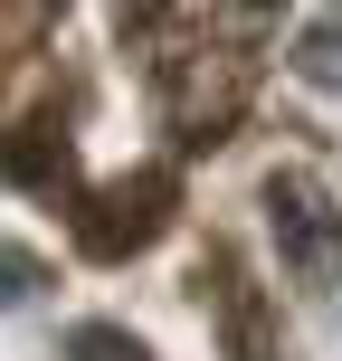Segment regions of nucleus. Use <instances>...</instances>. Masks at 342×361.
I'll list each match as a JSON object with an SVG mask.
<instances>
[{
  "label": "nucleus",
  "mask_w": 342,
  "mask_h": 361,
  "mask_svg": "<svg viewBox=\"0 0 342 361\" xmlns=\"http://www.w3.org/2000/svg\"><path fill=\"white\" fill-rule=\"evenodd\" d=\"M267 228H276V257H286L295 286L333 295V267H342V209L314 171H276L267 180Z\"/></svg>",
  "instance_id": "1"
},
{
  "label": "nucleus",
  "mask_w": 342,
  "mask_h": 361,
  "mask_svg": "<svg viewBox=\"0 0 342 361\" xmlns=\"http://www.w3.org/2000/svg\"><path fill=\"white\" fill-rule=\"evenodd\" d=\"M162 200H171V171H143V180H114V190H95V209H86V247H95V257L143 247V238L162 228Z\"/></svg>",
  "instance_id": "2"
},
{
  "label": "nucleus",
  "mask_w": 342,
  "mask_h": 361,
  "mask_svg": "<svg viewBox=\"0 0 342 361\" xmlns=\"http://www.w3.org/2000/svg\"><path fill=\"white\" fill-rule=\"evenodd\" d=\"M219 324H228V361H276L267 305H257V286H248L238 267H219Z\"/></svg>",
  "instance_id": "3"
},
{
  "label": "nucleus",
  "mask_w": 342,
  "mask_h": 361,
  "mask_svg": "<svg viewBox=\"0 0 342 361\" xmlns=\"http://www.w3.org/2000/svg\"><path fill=\"white\" fill-rule=\"evenodd\" d=\"M67 361H152V352L133 343L124 324H76V333H67Z\"/></svg>",
  "instance_id": "4"
},
{
  "label": "nucleus",
  "mask_w": 342,
  "mask_h": 361,
  "mask_svg": "<svg viewBox=\"0 0 342 361\" xmlns=\"http://www.w3.org/2000/svg\"><path fill=\"white\" fill-rule=\"evenodd\" d=\"M295 67H305L314 86H342V19H324V29H305V48H295Z\"/></svg>",
  "instance_id": "5"
},
{
  "label": "nucleus",
  "mask_w": 342,
  "mask_h": 361,
  "mask_svg": "<svg viewBox=\"0 0 342 361\" xmlns=\"http://www.w3.org/2000/svg\"><path fill=\"white\" fill-rule=\"evenodd\" d=\"M29 286H38V257L0 247V314H10V305H29Z\"/></svg>",
  "instance_id": "6"
},
{
  "label": "nucleus",
  "mask_w": 342,
  "mask_h": 361,
  "mask_svg": "<svg viewBox=\"0 0 342 361\" xmlns=\"http://www.w3.org/2000/svg\"><path fill=\"white\" fill-rule=\"evenodd\" d=\"M10 171L19 180H57V171H67V143H57V152L48 143H10Z\"/></svg>",
  "instance_id": "7"
},
{
  "label": "nucleus",
  "mask_w": 342,
  "mask_h": 361,
  "mask_svg": "<svg viewBox=\"0 0 342 361\" xmlns=\"http://www.w3.org/2000/svg\"><path fill=\"white\" fill-rule=\"evenodd\" d=\"M238 10H248V19H267V10H286V0H238Z\"/></svg>",
  "instance_id": "8"
}]
</instances>
